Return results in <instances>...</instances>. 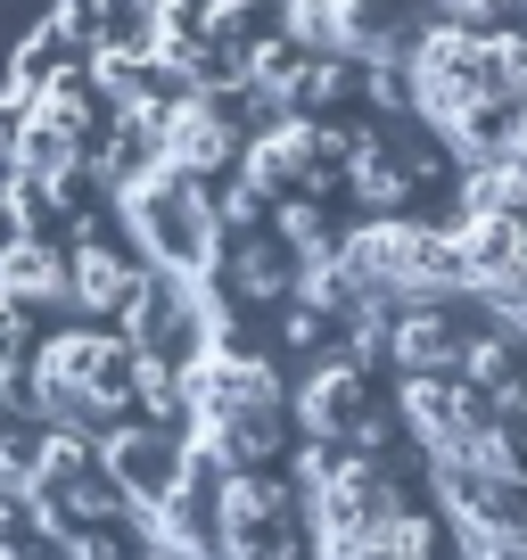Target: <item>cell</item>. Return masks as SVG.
Returning a JSON list of instances; mask_svg holds the SVG:
<instances>
[{
  "instance_id": "obj_1",
  "label": "cell",
  "mask_w": 527,
  "mask_h": 560,
  "mask_svg": "<svg viewBox=\"0 0 527 560\" xmlns=\"http://www.w3.org/2000/svg\"><path fill=\"white\" fill-rule=\"evenodd\" d=\"M116 223L132 231V247H141V272H214V256H223V240H214V214H207V190L181 174H149L141 190L116 198Z\"/></svg>"
},
{
  "instance_id": "obj_2",
  "label": "cell",
  "mask_w": 527,
  "mask_h": 560,
  "mask_svg": "<svg viewBox=\"0 0 527 560\" xmlns=\"http://www.w3.org/2000/svg\"><path fill=\"white\" fill-rule=\"evenodd\" d=\"M231 158H239V132H231L207 100H165V116H157V165L165 174L207 182V174H223Z\"/></svg>"
},
{
  "instance_id": "obj_3",
  "label": "cell",
  "mask_w": 527,
  "mask_h": 560,
  "mask_svg": "<svg viewBox=\"0 0 527 560\" xmlns=\"http://www.w3.org/2000/svg\"><path fill=\"white\" fill-rule=\"evenodd\" d=\"M461 347H470L461 305H396L387 314V354H396L405 380H454Z\"/></svg>"
},
{
  "instance_id": "obj_4",
  "label": "cell",
  "mask_w": 527,
  "mask_h": 560,
  "mask_svg": "<svg viewBox=\"0 0 527 560\" xmlns=\"http://www.w3.org/2000/svg\"><path fill=\"white\" fill-rule=\"evenodd\" d=\"M314 174H321V149H314V124H305V116H272L256 140H239V182L256 198L305 190Z\"/></svg>"
},
{
  "instance_id": "obj_5",
  "label": "cell",
  "mask_w": 527,
  "mask_h": 560,
  "mask_svg": "<svg viewBox=\"0 0 527 560\" xmlns=\"http://www.w3.org/2000/svg\"><path fill=\"white\" fill-rule=\"evenodd\" d=\"M289 404H297V420H305V438H314V445H347V429L371 412V404H363V371H354L347 354H314V371L297 380Z\"/></svg>"
},
{
  "instance_id": "obj_6",
  "label": "cell",
  "mask_w": 527,
  "mask_h": 560,
  "mask_svg": "<svg viewBox=\"0 0 527 560\" xmlns=\"http://www.w3.org/2000/svg\"><path fill=\"white\" fill-rule=\"evenodd\" d=\"M141 280H149V272L124 256V247L83 240V247L67 256V298H58V305H74V314H91V322H107V314L124 322V305L141 298Z\"/></svg>"
},
{
  "instance_id": "obj_7",
  "label": "cell",
  "mask_w": 527,
  "mask_h": 560,
  "mask_svg": "<svg viewBox=\"0 0 527 560\" xmlns=\"http://www.w3.org/2000/svg\"><path fill=\"white\" fill-rule=\"evenodd\" d=\"M207 527L223 544L272 536V527H289V487L272 470H231L223 487H214V503H207Z\"/></svg>"
},
{
  "instance_id": "obj_8",
  "label": "cell",
  "mask_w": 527,
  "mask_h": 560,
  "mask_svg": "<svg viewBox=\"0 0 527 560\" xmlns=\"http://www.w3.org/2000/svg\"><path fill=\"white\" fill-rule=\"evenodd\" d=\"M67 298V256H58L50 240H17L9 256H0V305H58Z\"/></svg>"
},
{
  "instance_id": "obj_9",
  "label": "cell",
  "mask_w": 527,
  "mask_h": 560,
  "mask_svg": "<svg viewBox=\"0 0 527 560\" xmlns=\"http://www.w3.org/2000/svg\"><path fill=\"white\" fill-rule=\"evenodd\" d=\"M214 272L231 280V289H239L247 305H264V298H289V272H297V256H289L281 240H231L223 256H214Z\"/></svg>"
},
{
  "instance_id": "obj_10",
  "label": "cell",
  "mask_w": 527,
  "mask_h": 560,
  "mask_svg": "<svg viewBox=\"0 0 527 560\" xmlns=\"http://www.w3.org/2000/svg\"><path fill=\"white\" fill-rule=\"evenodd\" d=\"M470 214H511V223H527V174L503 165V158L470 165V174H461V214L454 223H470Z\"/></svg>"
},
{
  "instance_id": "obj_11",
  "label": "cell",
  "mask_w": 527,
  "mask_h": 560,
  "mask_svg": "<svg viewBox=\"0 0 527 560\" xmlns=\"http://www.w3.org/2000/svg\"><path fill=\"white\" fill-rule=\"evenodd\" d=\"M478 67H487V100L494 107H527V34L503 25V34L478 42Z\"/></svg>"
},
{
  "instance_id": "obj_12",
  "label": "cell",
  "mask_w": 527,
  "mask_h": 560,
  "mask_svg": "<svg viewBox=\"0 0 527 560\" xmlns=\"http://www.w3.org/2000/svg\"><path fill=\"white\" fill-rule=\"evenodd\" d=\"M289 289H297V314H314V322H330V314H347V305H354L338 256H305L297 272H289Z\"/></svg>"
},
{
  "instance_id": "obj_13",
  "label": "cell",
  "mask_w": 527,
  "mask_h": 560,
  "mask_svg": "<svg viewBox=\"0 0 527 560\" xmlns=\"http://www.w3.org/2000/svg\"><path fill=\"white\" fill-rule=\"evenodd\" d=\"M272 240L289 247V256H330V214L314 207V198H281V214H272Z\"/></svg>"
},
{
  "instance_id": "obj_14",
  "label": "cell",
  "mask_w": 527,
  "mask_h": 560,
  "mask_svg": "<svg viewBox=\"0 0 527 560\" xmlns=\"http://www.w3.org/2000/svg\"><path fill=\"white\" fill-rule=\"evenodd\" d=\"M387 354V305L379 298H354L347 305V363L363 371V363H379Z\"/></svg>"
},
{
  "instance_id": "obj_15",
  "label": "cell",
  "mask_w": 527,
  "mask_h": 560,
  "mask_svg": "<svg viewBox=\"0 0 527 560\" xmlns=\"http://www.w3.org/2000/svg\"><path fill=\"white\" fill-rule=\"evenodd\" d=\"M503 165H519V174H527V107L503 124Z\"/></svg>"
},
{
  "instance_id": "obj_16",
  "label": "cell",
  "mask_w": 527,
  "mask_h": 560,
  "mask_svg": "<svg viewBox=\"0 0 527 560\" xmlns=\"http://www.w3.org/2000/svg\"><path fill=\"white\" fill-rule=\"evenodd\" d=\"M281 338H289V347H321V322H314V314H289Z\"/></svg>"
},
{
  "instance_id": "obj_17",
  "label": "cell",
  "mask_w": 527,
  "mask_h": 560,
  "mask_svg": "<svg viewBox=\"0 0 527 560\" xmlns=\"http://www.w3.org/2000/svg\"><path fill=\"white\" fill-rule=\"evenodd\" d=\"M25 240V223H17V214H9V207H0V256H9V247H17Z\"/></svg>"
},
{
  "instance_id": "obj_18",
  "label": "cell",
  "mask_w": 527,
  "mask_h": 560,
  "mask_svg": "<svg viewBox=\"0 0 527 560\" xmlns=\"http://www.w3.org/2000/svg\"><path fill=\"white\" fill-rule=\"evenodd\" d=\"M149 560H165V552H149Z\"/></svg>"
}]
</instances>
